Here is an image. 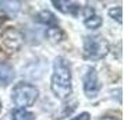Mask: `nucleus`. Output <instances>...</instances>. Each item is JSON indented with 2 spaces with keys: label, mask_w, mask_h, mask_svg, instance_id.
<instances>
[{
  "label": "nucleus",
  "mask_w": 124,
  "mask_h": 120,
  "mask_svg": "<svg viewBox=\"0 0 124 120\" xmlns=\"http://www.w3.org/2000/svg\"><path fill=\"white\" fill-rule=\"evenodd\" d=\"M50 89L57 99H67L73 92V78L68 62L59 56L53 62V73L50 78Z\"/></svg>",
  "instance_id": "nucleus-1"
},
{
  "label": "nucleus",
  "mask_w": 124,
  "mask_h": 120,
  "mask_svg": "<svg viewBox=\"0 0 124 120\" xmlns=\"http://www.w3.org/2000/svg\"><path fill=\"white\" fill-rule=\"evenodd\" d=\"M39 96L38 88L28 82H18L11 89V99L18 109H27L32 106Z\"/></svg>",
  "instance_id": "nucleus-2"
},
{
  "label": "nucleus",
  "mask_w": 124,
  "mask_h": 120,
  "mask_svg": "<svg viewBox=\"0 0 124 120\" xmlns=\"http://www.w3.org/2000/svg\"><path fill=\"white\" fill-rule=\"evenodd\" d=\"M84 56L91 60H101L109 53V42L102 35H85L82 40Z\"/></svg>",
  "instance_id": "nucleus-3"
},
{
  "label": "nucleus",
  "mask_w": 124,
  "mask_h": 120,
  "mask_svg": "<svg viewBox=\"0 0 124 120\" xmlns=\"http://www.w3.org/2000/svg\"><path fill=\"white\" fill-rule=\"evenodd\" d=\"M0 43L7 52H17L24 45V35L20 29L7 27L0 32Z\"/></svg>",
  "instance_id": "nucleus-4"
},
{
  "label": "nucleus",
  "mask_w": 124,
  "mask_h": 120,
  "mask_svg": "<svg viewBox=\"0 0 124 120\" xmlns=\"http://www.w3.org/2000/svg\"><path fill=\"white\" fill-rule=\"evenodd\" d=\"M82 84H84V92L86 98L93 99L99 95L101 91V81L98 77V73L93 67H86L85 73L82 74Z\"/></svg>",
  "instance_id": "nucleus-5"
},
{
  "label": "nucleus",
  "mask_w": 124,
  "mask_h": 120,
  "mask_svg": "<svg viewBox=\"0 0 124 120\" xmlns=\"http://www.w3.org/2000/svg\"><path fill=\"white\" fill-rule=\"evenodd\" d=\"M52 4L54 6V8H57L63 14H70L77 17L78 13L81 11V4L77 1H67V0H53Z\"/></svg>",
  "instance_id": "nucleus-6"
},
{
  "label": "nucleus",
  "mask_w": 124,
  "mask_h": 120,
  "mask_svg": "<svg viewBox=\"0 0 124 120\" xmlns=\"http://www.w3.org/2000/svg\"><path fill=\"white\" fill-rule=\"evenodd\" d=\"M14 78V69L8 63L0 62V87H6Z\"/></svg>",
  "instance_id": "nucleus-7"
},
{
  "label": "nucleus",
  "mask_w": 124,
  "mask_h": 120,
  "mask_svg": "<svg viewBox=\"0 0 124 120\" xmlns=\"http://www.w3.org/2000/svg\"><path fill=\"white\" fill-rule=\"evenodd\" d=\"M35 18H36L38 23L46 25L47 28H50V27H57V24H59L56 16H54L53 13H50L49 10H42L40 13L36 14V17Z\"/></svg>",
  "instance_id": "nucleus-8"
},
{
  "label": "nucleus",
  "mask_w": 124,
  "mask_h": 120,
  "mask_svg": "<svg viewBox=\"0 0 124 120\" xmlns=\"http://www.w3.org/2000/svg\"><path fill=\"white\" fill-rule=\"evenodd\" d=\"M10 116H11V120H35V114L27 109H13Z\"/></svg>",
  "instance_id": "nucleus-9"
},
{
  "label": "nucleus",
  "mask_w": 124,
  "mask_h": 120,
  "mask_svg": "<svg viewBox=\"0 0 124 120\" xmlns=\"http://www.w3.org/2000/svg\"><path fill=\"white\" fill-rule=\"evenodd\" d=\"M46 38L53 43H57V42H62L64 39V32L59 27H50L46 29Z\"/></svg>",
  "instance_id": "nucleus-10"
},
{
  "label": "nucleus",
  "mask_w": 124,
  "mask_h": 120,
  "mask_svg": "<svg viewBox=\"0 0 124 120\" xmlns=\"http://www.w3.org/2000/svg\"><path fill=\"white\" fill-rule=\"evenodd\" d=\"M102 24H103V20H102V17H99L98 14H92V16H89V17H86L84 20V25L89 29L101 28Z\"/></svg>",
  "instance_id": "nucleus-11"
},
{
  "label": "nucleus",
  "mask_w": 124,
  "mask_h": 120,
  "mask_svg": "<svg viewBox=\"0 0 124 120\" xmlns=\"http://www.w3.org/2000/svg\"><path fill=\"white\" fill-rule=\"evenodd\" d=\"M0 6L3 10H7L8 13H17L20 10L18 1H0Z\"/></svg>",
  "instance_id": "nucleus-12"
},
{
  "label": "nucleus",
  "mask_w": 124,
  "mask_h": 120,
  "mask_svg": "<svg viewBox=\"0 0 124 120\" xmlns=\"http://www.w3.org/2000/svg\"><path fill=\"white\" fill-rule=\"evenodd\" d=\"M121 11H123V10H121V7L120 6L113 7V8L109 10V16H110L112 18H114L118 24H121Z\"/></svg>",
  "instance_id": "nucleus-13"
},
{
  "label": "nucleus",
  "mask_w": 124,
  "mask_h": 120,
  "mask_svg": "<svg viewBox=\"0 0 124 120\" xmlns=\"http://www.w3.org/2000/svg\"><path fill=\"white\" fill-rule=\"evenodd\" d=\"M91 119V114L88 113V112H82V113L77 114V116H74V117H71L70 120H89Z\"/></svg>",
  "instance_id": "nucleus-14"
},
{
  "label": "nucleus",
  "mask_w": 124,
  "mask_h": 120,
  "mask_svg": "<svg viewBox=\"0 0 124 120\" xmlns=\"http://www.w3.org/2000/svg\"><path fill=\"white\" fill-rule=\"evenodd\" d=\"M99 120H120V119H117V117H112V116H106V117H102V119H99Z\"/></svg>",
  "instance_id": "nucleus-15"
},
{
  "label": "nucleus",
  "mask_w": 124,
  "mask_h": 120,
  "mask_svg": "<svg viewBox=\"0 0 124 120\" xmlns=\"http://www.w3.org/2000/svg\"><path fill=\"white\" fill-rule=\"evenodd\" d=\"M1 108H3V106H1V101H0V113H1Z\"/></svg>",
  "instance_id": "nucleus-16"
}]
</instances>
